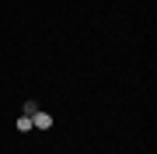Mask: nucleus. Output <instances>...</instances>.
I'll use <instances>...</instances> for the list:
<instances>
[{"label":"nucleus","instance_id":"2","mask_svg":"<svg viewBox=\"0 0 157 154\" xmlns=\"http://www.w3.org/2000/svg\"><path fill=\"white\" fill-rule=\"evenodd\" d=\"M39 112V102H35V98H28V102L21 105V116H35Z\"/></svg>","mask_w":157,"mask_h":154},{"label":"nucleus","instance_id":"1","mask_svg":"<svg viewBox=\"0 0 157 154\" xmlns=\"http://www.w3.org/2000/svg\"><path fill=\"white\" fill-rule=\"evenodd\" d=\"M49 126H52V112L39 109V112L32 116V130H49Z\"/></svg>","mask_w":157,"mask_h":154},{"label":"nucleus","instance_id":"3","mask_svg":"<svg viewBox=\"0 0 157 154\" xmlns=\"http://www.w3.org/2000/svg\"><path fill=\"white\" fill-rule=\"evenodd\" d=\"M17 130L28 133V130H32V116H17Z\"/></svg>","mask_w":157,"mask_h":154}]
</instances>
